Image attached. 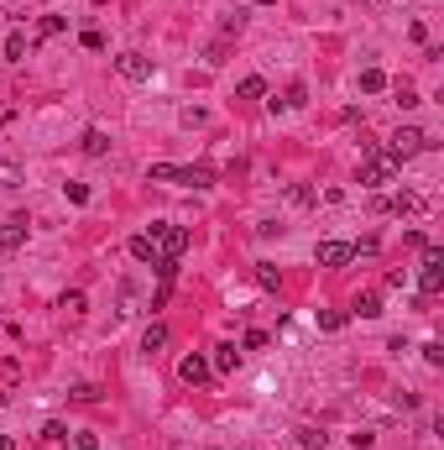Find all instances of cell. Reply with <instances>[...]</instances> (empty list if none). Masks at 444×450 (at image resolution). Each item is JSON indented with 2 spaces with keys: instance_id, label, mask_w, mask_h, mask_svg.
<instances>
[{
  "instance_id": "83f0119b",
  "label": "cell",
  "mask_w": 444,
  "mask_h": 450,
  "mask_svg": "<svg viewBox=\"0 0 444 450\" xmlns=\"http://www.w3.org/2000/svg\"><path fill=\"white\" fill-rule=\"evenodd\" d=\"M423 362H428V367L444 362V346H439V340H428V346H423Z\"/></svg>"
},
{
  "instance_id": "7c38bea8",
  "label": "cell",
  "mask_w": 444,
  "mask_h": 450,
  "mask_svg": "<svg viewBox=\"0 0 444 450\" xmlns=\"http://www.w3.org/2000/svg\"><path fill=\"white\" fill-rule=\"evenodd\" d=\"M235 95H240V100H267V79H262V74H246V79L235 84Z\"/></svg>"
},
{
  "instance_id": "5b68a950",
  "label": "cell",
  "mask_w": 444,
  "mask_h": 450,
  "mask_svg": "<svg viewBox=\"0 0 444 450\" xmlns=\"http://www.w3.org/2000/svg\"><path fill=\"white\" fill-rule=\"evenodd\" d=\"M419 288H423V294H439V288H444V251H439V246H423Z\"/></svg>"
},
{
  "instance_id": "3957f363",
  "label": "cell",
  "mask_w": 444,
  "mask_h": 450,
  "mask_svg": "<svg viewBox=\"0 0 444 450\" xmlns=\"http://www.w3.org/2000/svg\"><path fill=\"white\" fill-rule=\"evenodd\" d=\"M423 147H428V137L419 126H397L392 142H387V157H392V163H408V157H419Z\"/></svg>"
},
{
  "instance_id": "8fae6325",
  "label": "cell",
  "mask_w": 444,
  "mask_h": 450,
  "mask_svg": "<svg viewBox=\"0 0 444 450\" xmlns=\"http://www.w3.org/2000/svg\"><path fill=\"white\" fill-rule=\"evenodd\" d=\"M131 257H136V262H157V257H163V251H157V241H152V236H131Z\"/></svg>"
},
{
  "instance_id": "603a6c76",
  "label": "cell",
  "mask_w": 444,
  "mask_h": 450,
  "mask_svg": "<svg viewBox=\"0 0 444 450\" xmlns=\"http://www.w3.org/2000/svg\"><path fill=\"white\" fill-rule=\"evenodd\" d=\"M225 52H230V37H220V42H209V47H204V63H209V69H220V63H225Z\"/></svg>"
},
{
  "instance_id": "9a60e30c",
  "label": "cell",
  "mask_w": 444,
  "mask_h": 450,
  "mask_svg": "<svg viewBox=\"0 0 444 450\" xmlns=\"http://www.w3.org/2000/svg\"><path fill=\"white\" fill-rule=\"evenodd\" d=\"M21 183H26V173L11 163V157H0V189H21Z\"/></svg>"
},
{
  "instance_id": "836d02e7",
  "label": "cell",
  "mask_w": 444,
  "mask_h": 450,
  "mask_svg": "<svg viewBox=\"0 0 444 450\" xmlns=\"http://www.w3.org/2000/svg\"><path fill=\"white\" fill-rule=\"evenodd\" d=\"M246 450H251V445H246Z\"/></svg>"
},
{
  "instance_id": "ffe728a7",
  "label": "cell",
  "mask_w": 444,
  "mask_h": 450,
  "mask_svg": "<svg viewBox=\"0 0 444 450\" xmlns=\"http://www.w3.org/2000/svg\"><path fill=\"white\" fill-rule=\"evenodd\" d=\"M345 320H351L345 309H319V330H329V335H334V330H345Z\"/></svg>"
},
{
  "instance_id": "44dd1931",
  "label": "cell",
  "mask_w": 444,
  "mask_h": 450,
  "mask_svg": "<svg viewBox=\"0 0 444 450\" xmlns=\"http://www.w3.org/2000/svg\"><path fill=\"white\" fill-rule=\"evenodd\" d=\"M0 52H6L11 63H21V58H26V37H21V32H11L6 42H0Z\"/></svg>"
},
{
  "instance_id": "d4e9b609",
  "label": "cell",
  "mask_w": 444,
  "mask_h": 450,
  "mask_svg": "<svg viewBox=\"0 0 444 450\" xmlns=\"http://www.w3.org/2000/svg\"><path fill=\"white\" fill-rule=\"evenodd\" d=\"M325 440H329L325 429H298V445L303 450H325Z\"/></svg>"
},
{
  "instance_id": "4316f807",
  "label": "cell",
  "mask_w": 444,
  "mask_h": 450,
  "mask_svg": "<svg viewBox=\"0 0 444 450\" xmlns=\"http://www.w3.org/2000/svg\"><path fill=\"white\" fill-rule=\"evenodd\" d=\"M63 194H69V204H89V189H84V183H69Z\"/></svg>"
},
{
  "instance_id": "ac0fdd59",
  "label": "cell",
  "mask_w": 444,
  "mask_h": 450,
  "mask_svg": "<svg viewBox=\"0 0 444 450\" xmlns=\"http://www.w3.org/2000/svg\"><path fill=\"white\" fill-rule=\"evenodd\" d=\"M168 346V325H146V335H141V351H163Z\"/></svg>"
},
{
  "instance_id": "484cf974",
  "label": "cell",
  "mask_w": 444,
  "mask_h": 450,
  "mask_svg": "<svg viewBox=\"0 0 444 450\" xmlns=\"http://www.w3.org/2000/svg\"><path fill=\"white\" fill-rule=\"evenodd\" d=\"M288 200H293V204H298V209H308V204H314V200H319V194H314V189H303V183H293V189H288Z\"/></svg>"
},
{
  "instance_id": "4dcf8cb0",
  "label": "cell",
  "mask_w": 444,
  "mask_h": 450,
  "mask_svg": "<svg viewBox=\"0 0 444 450\" xmlns=\"http://www.w3.org/2000/svg\"><path fill=\"white\" fill-rule=\"evenodd\" d=\"M204 121H209V115L199 110V105H188V110H183V126H204Z\"/></svg>"
},
{
  "instance_id": "d6a6232c",
  "label": "cell",
  "mask_w": 444,
  "mask_h": 450,
  "mask_svg": "<svg viewBox=\"0 0 444 450\" xmlns=\"http://www.w3.org/2000/svg\"><path fill=\"white\" fill-rule=\"evenodd\" d=\"M257 6H272V0H257Z\"/></svg>"
},
{
  "instance_id": "ba28073f",
  "label": "cell",
  "mask_w": 444,
  "mask_h": 450,
  "mask_svg": "<svg viewBox=\"0 0 444 450\" xmlns=\"http://www.w3.org/2000/svg\"><path fill=\"white\" fill-rule=\"evenodd\" d=\"M319 267H345L351 262V241H319Z\"/></svg>"
},
{
  "instance_id": "9c48e42d",
  "label": "cell",
  "mask_w": 444,
  "mask_h": 450,
  "mask_svg": "<svg viewBox=\"0 0 444 450\" xmlns=\"http://www.w3.org/2000/svg\"><path fill=\"white\" fill-rule=\"evenodd\" d=\"M21 246H26V220L11 215L6 225H0V251H21Z\"/></svg>"
},
{
  "instance_id": "7a4b0ae2",
  "label": "cell",
  "mask_w": 444,
  "mask_h": 450,
  "mask_svg": "<svg viewBox=\"0 0 444 450\" xmlns=\"http://www.w3.org/2000/svg\"><path fill=\"white\" fill-rule=\"evenodd\" d=\"M146 236L157 241L163 257H183V251H188V231H183V225H173V220H152V225H146Z\"/></svg>"
},
{
  "instance_id": "e0dca14e",
  "label": "cell",
  "mask_w": 444,
  "mask_h": 450,
  "mask_svg": "<svg viewBox=\"0 0 444 450\" xmlns=\"http://www.w3.org/2000/svg\"><path fill=\"white\" fill-rule=\"evenodd\" d=\"M37 32H42V37H63V32H69V16H58V11H47V16L37 21Z\"/></svg>"
},
{
  "instance_id": "6da1fadb",
  "label": "cell",
  "mask_w": 444,
  "mask_h": 450,
  "mask_svg": "<svg viewBox=\"0 0 444 450\" xmlns=\"http://www.w3.org/2000/svg\"><path fill=\"white\" fill-rule=\"evenodd\" d=\"M146 178H152V183H183V189H209V183H214L209 168H178V163H152V168H146Z\"/></svg>"
},
{
  "instance_id": "cb8c5ba5",
  "label": "cell",
  "mask_w": 444,
  "mask_h": 450,
  "mask_svg": "<svg viewBox=\"0 0 444 450\" xmlns=\"http://www.w3.org/2000/svg\"><path fill=\"white\" fill-rule=\"evenodd\" d=\"M361 89H366V95H382V89H387V74L382 69H366V74H361Z\"/></svg>"
},
{
  "instance_id": "277c9868",
  "label": "cell",
  "mask_w": 444,
  "mask_h": 450,
  "mask_svg": "<svg viewBox=\"0 0 444 450\" xmlns=\"http://www.w3.org/2000/svg\"><path fill=\"white\" fill-rule=\"evenodd\" d=\"M397 173V163L387 152H366V163H361V189H387Z\"/></svg>"
},
{
  "instance_id": "5bb4252c",
  "label": "cell",
  "mask_w": 444,
  "mask_h": 450,
  "mask_svg": "<svg viewBox=\"0 0 444 450\" xmlns=\"http://www.w3.org/2000/svg\"><path fill=\"white\" fill-rule=\"evenodd\" d=\"M351 314H361V320H376V314H382V294H356Z\"/></svg>"
},
{
  "instance_id": "30bf717a",
  "label": "cell",
  "mask_w": 444,
  "mask_h": 450,
  "mask_svg": "<svg viewBox=\"0 0 444 450\" xmlns=\"http://www.w3.org/2000/svg\"><path fill=\"white\" fill-rule=\"evenodd\" d=\"M387 209H392V215H423V200H419V194H408V189H402V194H392V200H382Z\"/></svg>"
},
{
  "instance_id": "f1b7e54d",
  "label": "cell",
  "mask_w": 444,
  "mask_h": 450,
  "mask_svg": "<svg viewBox=\"0 0 444 450\" xmlns=\"http://www.w3.org/2000/svg\"><path fill=\"white\" fill-rule=\"evenodd\" d=\"M257 283L262 288H277V267H267V262H262V267H257Z\"/></svg>"
},
{
  "instance_id": "7402d4cb",
  "label": "cell",
  "mask_w": 444,
  "mask_h": 450,
  "mask_svg": "<svg viewBox=\"0 0 444 450\" xmlns=\"http://www.w3.org/2000/svg\"><path fill=\"white\" fill-rule=\"evenodd\" d=\"M58 309H63V314H74V320H78V314L89 309V299H84V294L74 288V294H63V299H58Z\"/></svg>"
},
{
  "instance_id": "f546056e",
  "label": "cell",
  "mask_w": 444,
  "mask_h": 450,
  "mask_svg": "<svg viewBox=\"0 0 444 450\" xmlns=\"http://www.w3.org/2000/svg\"><path fill=\"white\" fill-rule=\"evenodd\" d=\"M351 445H356V450H371V445H376V434H371V429H356V434H351Z\"/></svg>"
},
{
  "instance_id": "4fadbf2b",
  "label": "cell",
  "mask_w": 444,
  "mask_h": 450,
  "mask_svg": "<svg viewBox=\"0 0 444 450\" xmlns=\"http://www.w3.org/2000/svg\"><path fill=\"white\" fill-rule=\"evenodd\" d=\"M235 367H240V351H235V346H214L209 372H235Z\"/></svg>"
},
{
  "instance_id": "52a82bcc",
  "label": "cell",
  "mask_w": 444,
  "mask_h": 450,
  "mask_svg": "<svg viewBox=\"0 0 444 450\" xmlns=\"http://www.w3.org/2000/svg\"><path fill=\"white\" fill-rule=\"evenodd\" d=\"M178 377L188 382V388H204L214 372H209V362H204V356H183V362H178Z\"/></svg>"
},
{
  "instance_id": "1f68e13d",
  "label": "cell",
  "mask_w": 444,
  "mask_h": 450,
  "mask_svg": "<svg viewBox=\"0 0 444 450\" xmlns=\"http://www.w3.org/2000/svg\"><path fill=\"white\" fill-rule=\"evenodd\" d=\"M0 450H16V440H11V434H0Z\"/></svg>"
},
{
  "instance_id": "2e32d148",
  "label": "cell",
  "mask_w": 444,
  "mask_h": 450,
  "mask_svg": "<svg viewBox=\"0 0 444 450\" xmlns=\"http://www.w3.org/2000/svg\"><path fill=\"white\" fill-rule=\"evenodd\" d=\"M78 147H84L89 157H100L105 147H110V137H105V131H100V126H89V131H84V142H78Z\"/></svg>"
},
{
  "instance_id": "8992f818",
  "label": "cell",
  "mask_w": 444,
  "mask_h": 450,
  "mask_svg": "<svg viewBox=\"0 0 444 450\" xmlns=\"http://www.w3.org/2000/svg\"><path fill=\"white\" fill-rule=\"evenodd\" d=\"M115 74L126 79V84H146V79H152V58H146V52H120Z\"/></svg>"
},
{
  "instance_id": "d6986e66",
  "label": "cell",
  "mask_w": 444,
  "mask_h": 450,
  "mask_svg": "<svg viewBox=\"0 0 444 450\" xmlns=\"http://www.w3.org/2000/svg\"><path fill=\"white\" fill-rule=\"evenodd\" d=\"M277 105H282V110H303V105H308V89L303 84H288V95H282Z\"/></svg>"
}]
</instances>
